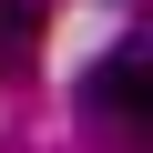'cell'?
I'll use <instances>...</instances> for the list:
<instances>
[{
  "label": "cell",
  "mask_w": 153,
  "mask_h": 153,
  "mask_svg": "<svg viewBox=\"0 0 153 153\" xmlns=\"http://www.w3.org/2000/svg\"><path fill=\"white\" fill-rule=\"evenodd\" d=\"M82 102H92L112 133H143V123H153V61H143L133 41L102 51V61H92V82H82Z\"/></svg>",
  "instance_id": "cell-1"
},
{
  "label": "cell",
  "mask_w": 153,
  "mask_h": 153,
  "mask_svg": "<svg viewBox=\"0 0 153 153\" xmlns=\"http://www.w3.org/2000/svg\"><path fill=\"white\" fill-rule=\"evenodd\" d=\"M31 31H41V21H31V10H21V0H0V71H10V51H21V41H31Z\"/></svg>",
  "instance_id": "cell-2"
}]
</instances>
